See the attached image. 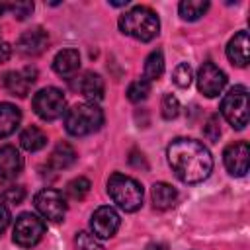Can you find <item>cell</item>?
Masks as SVG:
<instances>
[{"instance_id":"obj_1","label":"cell","mask_w":250,"mask_h":250,"mask_svg":"<svg viewBox=\"0 0 250 250\" xmlns=\"http://www.w3.org/2000/svg\"><path fill=\"white\" fill-rule=\"evenodd\" d=\"M166 156L172 172L184 184H199L209 178L213 170V156L209 148L195 139H174L166 148Z\"/></svg>"},{"instance_id":"obj_2","label":"cell","mask_w":250,"mask_h":250,"mask_svg":"<svg viewBox=\"0 0 250 250\" xmlns=\"http://www.w3.org/2000/svg\"><path fill=\"white\" fill-rule=\"evenodd\" d=\"M119 29L137 41H150L160 31V20L150 8L135 6L119 18Z\"/></svg>"},{"instance_id":"obj_3","label":"cell","mask_w":250,"mask_h":250,"mask_svg":"<svg viewBox=\"0 0 250 250\" xmlns=\"http://www.w3.org/2000/svg\"><path fill=\"white\" fill-rule=\"evenodd\" d=\"M104 125V111L96 104H76L64 115V129L72 137H86Z\"/></svg>"},{"instance_id":"obj_4","label":"cell","mask_w":250,"mask_h":250,"mask_svg":"<svg viewBox=\"0 0 250 250\" xmlns=\"http://www.w3.org/2000/svg\"><path fill=\"white\" fill-rule=\"evenodd\" d=\"M107 193L109 197L113 199V203L127 211V213H133L137 209H141L143 205V188L137 180L125 176V174H111L109 180H107Z\"/></svg>"},{"instance_id":"obj_5","label":"cell","mask_w":250,"mask_h":250,"mask_svg":"<svg viewBox=\"0 0 250 250\" xmlns=\"http://www.w3.org/2000/svg\"><path fill=\"white\" fill-rule=\"evenodd\" d=\"M221 113L234 129H244L248 125V88H230L221 100Z\"/></svg>"},{"instance_id":"obj_6","label":"cell","mask_w":250,"mask_h":250,"mask_svg":"<svg viewBox=\"0 0 250 250\" xmlns=\"http://www.w3.org/2000/svg\"><path fill=\"white\" fill-rule=\"evenodd\" d=\"M66 100L59 88L47 86L41 88L33 96V111L43 119V121H55L64 113Z\"/></svg>"},{"instance_id":"obj_7","label":"cell","mask_w":250,"mask_h":250,"mask_svg":"<svg viewBox=\"0 0 250 250\" xmlns=\"http://www.w3.org/2000/svg\"><path fill=\"white\" fill-rule=\"evenodd\" d=\"M43 234H45V223H43V219H39L33 213H21L14 223L12 238L21 248L35 246Z\"/></svg>"},{"instance_id":"obj_8","label":"cell","mask_w":250,"mask_h":250,"mask_svg":"<svg viewBox=\"0 0 250 250\" xmlns=\"http://www.w3.org/2000/svg\"><path fill=\"white\" fill-rule=\"evenodd\" d=\"M33 203H35V209L41 213V217L47 221L61 223L66 215V201L59 189L45 188V189L37 191Z\"/></svg>"},{"instance_id":"obj_9","label":"cell","mask_w":250,"mask_h":250,"mask_svg":"<svg viewBox=\"0 0 250 250\" xmlns=\"http://www.w3.org/2000/svg\"><path fill=\"white\" fill-rule=\"evenodd\" d=\"M227 86V74L211 61H205L197 70V88L203 96L215 98Z\"/></svg>"},{"instance_id":"obj_10","label":"cell","mask_w":250,"mask_h":250,"mask_svg":"<svg viewBox=\"0 0 250 250\" xmlns=\"http://www.w3.org/2000/svg\"><path fill=\"white\" fill-rule=\"evenodd\" d=\"M119 223H121L119 213L109 205H102L92 213V219H90L92 234L96 238H111L117 232Z\"/></svg>"},{"instance_id":"obj_11","label":"cell","mask_w":250,"mask_h":250,"mask_svg":"<svg viewBox=\"0 0 250 250\" xmlns=\"http://www.w3.org/2000/svg\"><path fill=\"white\" fill-rule=\"evenodd\" d=\"M223 162H225V168L229 170V174L244 176L248 172V164H250V146H248V143L246 141L230 143L223 152Z\"/></svg>"},{"instance_id":"obj_12","label":"cell","mask_w":250,"mask_h":250,"mask_svg":"<svg viewBox=\"0 0 250 250\" xmlns=\"http://www.w3.org/2000/svg\"><path fill=\"white\" fill-rule=\"evenodd\" d=\"M37 80V70L31 68V66H25L21 70H12V72H6L2 82H4V88L12 94V96H18V98H25L29 94V88L31 84Z\"/></svg>"},{"instance_id":"obj_13","label":"cell","mask_w":250,"mask_h":250,"mask_svg":"<svg viewBox=\"0 0 250 250\" xmlns=\"http://www.w3.org/2000/svg\"><path fill=\"white\" fill-rule=\"evenodd\" d=\"M49 45V35L43 27H33V29H27L20 35L18 39V51L25 57H37L41 55Z\"/></svg>"},{"instance_id":"obj_14","label":"cell","mask_w":250,"mask_h":250,"mask_svg":"<svg viewBox=\"0 0 250 250\" xmlns=\"http://www.w3.org/2000/svg\"><path fill=\"white\" fill-rule=\"evenodd\" d=\"M23 168L20 150L12 145L0 146V180H14Z\"/></svg>"},{"instance_id":"obj_15","label":"cell","mask_w":250,"mask_h":250,"mask_svg":"<svg viewBox=\"0 0 250 250\" xmlns=\"http://www.w3.org/2000/svg\"><path fill=\"white\" fill-rule=\"evenodd\" d=\"M227 57L232 64L236 66H246L248 64V33L238 31L227 45Z\"/></svg>"},{"instance_id":"obj_16","label":"cell","mask_w":250,"mask_h":250,"mask_svg":"<svg viewBox=\"0 0 250 250\" xmlns=\"http://www.w3.org/2000/svg\"><path fill=\"white\" fill-rule=\"evenodd\" d=\"M53 68L57 74L61 76H68L74 74L80 68V55L76 49H62L55 55L53 59Z\"/></svg>"},{"instance_id":"obj_17","label":"cell","mask_w":250,"mask_h":250,"mask_svg":"<svg viewBox=\"0 0 250 250\" xmlns=\"http://www.w3.org/2000/svg\"><path fill=\"white\" fill-rule=\"evenodd\" d=\"M82 96L88 100V104H94V102H100L104 98V92H105V86H104V80L100 74L96 72H86L82 78H80V84H78Z\"/></svg>"},{"instance_id":"obj_18","label":"cell","mask_w":250,"mask_h":250,"mask_svg":"<svg viewBox=\"0 0 250 250\" xmlns=\"http://www.w3.org/2000/svg\"><path fill=\"white\" fill-rule=\"evenodd\" d=\"M20 121H21L20 107H16L8 102L0 104V139L10 137L20 127Z\"/></svg>"},{"instance_id":"obj_19","label":"cell","mask_w":250,"mask_h":250,"mask_svg":"<svg viewBox=\"0 0 250 250\" xmlns=\"http://www.w3.org/2000/svg\"><path fill=\"white\" fill-rule=\"evenodd\" d=\"M150 197H152V203L156 209L164 211V209H170L176 205V199H178V191L176 188H172L170 184L166 182H156L150 189Z\"/></svg>"},{"instance_id":"obj_20","label":"cell","mask_w":250,"mask_h":250,"mask_svg":"<svg viewBox=\"0 0 250 250\" xmlns=\"http://www.w3.org/2000/svg\"><path fill=\"white\" fill-rule=\"evenodd\" d=\"M74 160H76V152H74V148H72L68 143H59V145L55 146V150L51 152L47 164H49L55 172H61V170L70 168V166L74 164Z\"/></svg>"},{"instance_id":"obj_21","label":"cell","mask_w":250,"mask_h":250,"mask_svg":"<svg viewBox=\"0 0 250 250\" xmlns=\"http://www.w3.org/2000/svg\"><path fill=\"white\" fill-rule=\"evenodd\" d=\"M20 145H21V148H25L27 152L41 150V148L47 145V135H45L39 127H35V125L25 127V129L20 133Z\"/></svg>"},{"instance_id":"obj_22","label":"cell","mask_w":250,"mask_h":250,"mask_svg":"<svg viewBox=\"0 0 250 250\" xmlns=\"http://www.w3.org/2000/svg\"><path fill=\"white\" fill-rule=\"evenodd\" d=\"M207 8H209V2H205V0H182L178 6V12H180L182 20L195 21L207 12Z\"/></svg>"},{"instance_id":"obj_23","label":"cell","mask_w":250,"mask_h":250,"mask_svg":"<svg viewBox=\"0 0 250 250\" xmlns=\"http://www.w3.org/2000/svg\"><path fill=\"white\" fill-rule=\"evenodd\" d=\"M164 72V55L162 51H152L145 61V80H158Z\"/></svg>"},{"instance_id":"obj_24","label":"cell","mask_w":250,"mask_h":250,"mask_svg":"<svg viewBox=\"0 0 250 250\" xmlns=\"http://www.w3.org/2000/svg\"><path fill=\"white\" fill-rule=\"evenodd\" d=\"M150 94V82L145 80V78H139V80H133L127 88V98L133 102V104H139L143 100H146Z\"/></svg>"},{"instance_id":"obj_25","label":"cell","mask_w":250,"mask_h":250,"mask_svg":"<svg viewBox=\"0 0 250 250\" xmlns=\"http://www.w3.org/2000/svg\"><path fill=\"white\" fill-rule=\"evenodd\" d=\"M88 191H90V180H86L82 176H78V178H74V180H70L66 184V195L70 199L80 201V199H84L88 195Z\"/></svg>"},{"instance_id":"obj_26","label":"cell","mask_w":250,"mask_h":250,"mask_svg":"<svg viewBox=\"0 0 250 250\" xmlns=\"http://www.w3.org/2000/svg\"><path fill=\"white\" fill-rule=\"evenodd\" d=\"M23 197H25L23 186L10 184V186H2V188H0V199L6 201V203H21Z\"/></svg>"},{"instance_id":"obj_27","label":"cell","mask_w":250,"mask_h":250,"mask_svg":"<svg viewBox=\"0 0 250 250\" xmlns=\"http://www.w3.org/2000/svg\"><path fill=\"white\" fill-rule=\"evenodd\" d=\"M74 244H76V250H104V246L100 244V240L92 234V232H78L76 238H74Z\"/></svg>"},{"instance_id":"obj_28","label":"cell","mask_w":250,"mask_h":250,"mask_svg":"<svg viewBox=\"0 0 250 250\" xmlns=\"http://www.w3.org/2000/svg\"><path fill=\"white\" fill-rule=\"evenodd\" d=\"M191 66L188 62H180L176 68H174V74H172V80L176 86L180 88H188L191 84Z\"/></svg>"},{"instance_id":"obj_29","label":"cell","mask_w":250,"mask_h":250,"mask_svg":"<svg viewBox=\"0 0 250 250\" xmlns=\"http://www.w3.org/2000/svg\"><path fill=\"white\" fill-rule=\"evenodd\" d=\"M160 107H162V117L164 119H174L180 113V102L172 94H164L162 96V105Z\"/></svg>"},{"instance_id":"obj_30","label":"cell","mask_w":250,"mask_h":250,"mask_svg":"<svg viewBox=\"0 0 250 250\" xmlns=\"http://www.w3.org/2000/svg\"><path fill=\"white\" fill-rule=\"evenodd\" d=\"M8 10L14 14L16 20H25V18L31 16V12H33V2H25V0H21V2H12V4H8Z\"/></svg>"},{"instance_id":"obj_31","label":"cell","mask_w":250,"mask_h":250,"mask_svg":"<svg viewBox=\"0 0 250 250\" xmlns=\"http://www.w3.org/2000/svg\"><path fill=\"white\" fill-rule=\"evenodd\" d=\"M203 133H205V137H207L209 141H217V139H219V135H221V127H219V117H217V115H211V117L205 121V125H203Z\"/></svg>"},{"instance_id":"obj_32","label":"cell","mask_w":250,"mask_h":250,"mask_svg":"<svg viewBox=\"0 0 250 250\" xmlns=\"http://www.w3.org/2000/svg\"><path fill=\"white\" fill-rule=\"evenodd\" d=\"M8 225H10V211L6 205L0 203V234L8 229Z\"/></svg>"},{"instance_id":"obj_33","label":"cell","mask_w":250,"mask_h":250,"mask_svg":"<svg viewBox=\"0 0 250 250\" xmlns=\"http://www.w3.org/2000/svg\"><path fill=\"white\" fill-rule=\"evenodd\" d=\"M10 57H12V47H10V43L0 41V66H2L4 62H8Z\"/></svg>"},{"instance_id":"obj_34","label":"cell","mask_w":250,"mask_h":250,"mask_svg":"<svg viewBox=\"0 0 250 250\" xmlns=\"http://www.w3.org/2000/svg\"><path fill=\"white\" fill-rule=\"evenodd\" d=\"M146 250H168V248H166V244H150Z\"/></svg>"},{"instance_id":"obj_35","label":"cell","mask_w":250,"mask_h":250,"mask_svg":"<svg viewBox=\"0 0 250 250\" xmlns=\"http://www.w3.org/2000/svg\"><path fill=\"white\" fill-rule=\"evenodd\" d=\"M8 10V4H4V2H0V14H4Z\"/></svg>"}]
</instances>
